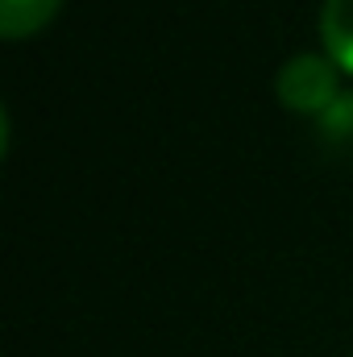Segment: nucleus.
<instances>
[{"label":"nucleus","mask_w":353,"mask_h":357,"mask_svg":"<svg viewBox=\"0 0 353 357\" xmlns=\"http://www.w3.org/2000/svg\"><path fill=\"white\" fill-rule=\"evenodd\" d=\"M320 125H324V133H329V137H350V133H353V96L341 91V96L333 100V108L320 116Z\"/></svg>","instance_id":"obj_4"},{"label":"nucleus","mask_w":353,"mask_h":357,"mask_svg":"<svg viewBox=\"0 0 353 357\" xmlns=\"http://www.w3.org/2000/svg\"><path fill=\"white\" fill-rule=\"evenodd\" d=\"M274 91L283 100V108L303 112V116H324L333 108V100L341 96L337 88V63L329 54H291L278 75H274Z\"/></svg>","instance_id":"obj_1"},{"label":"nucleus","mask_w":353,"mask_h":357,"mask_svg":"<svg viewBox=\"0 0 353 357\" xmlns=\"http://www.w3.org/2000/svg\"><path fill=\"white\" fill-rule=\"evenodd\" d=\"M63 0H0V33L8 42L17 38H29L38 29H46L54 21Z\"/></svg>","instance_id":"obj_3"},{"label":"nucleus","mask_w":353,"mask_h":357,"mask_svg":"<svg viewBox=\"0 0 353 357\" xmlns=\"http://www.w3.org/2000/svg\"><path fill=\"white\" fill-rule=\"evenodd\" d=\"M320 42L324 54L353 75V0H324L320 8Z\"/></svg>","instance_id":"obj_2"}]
</instances>
